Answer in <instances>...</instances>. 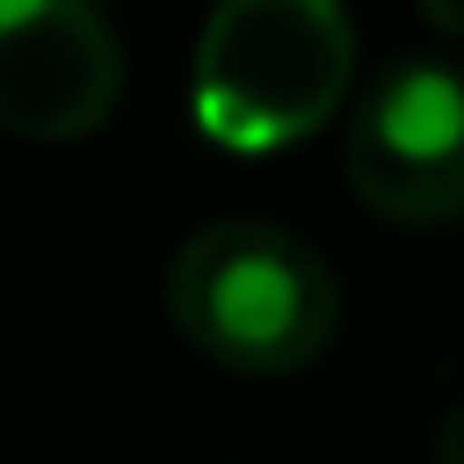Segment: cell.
<instances>
[{"instance_id":"obj_6","label":"cell","mask_w":464,"mask_h":464,"mask_svg":"<svg viewBox=\"0 0 464 464\" xmlns=\"http://www.w3.org/2000/svg\"><path fill=\"white\" fill-rule=\"evenodd\" d=\"M413 7H420L442 36H464V0H413Z\"/></svg>"},{"instance_id":"obj_3","label":"cell","mask_w":464,"mask_h":464,"mask_svg":"<svg viewBox=\"0 0 464 464\" xmlns=\"http://www.w3.org/2000/svg\"><path fill=\"white\" fill-rule=\"evenodd\" d=\"M348 188L384 225L464 218V72L435 58L392 65L348 116Z\"/></svg>"},{"instance_id":"obj_1","label":"cell","mask_w":464,"mask_h":464,"mask_svg":"<svg viewBox=\"0 0 464 464\" xmlns=\"http://www.w3.org/2000/svg\"><path fill=\"white\" fill-rule=\"evenodd\" d=\"M174 334L239 377H297L341 326V283L312 239L268 218H218L167 261Z\"/></svg>"},{"instance_id":"obj_2","label":"cell","mask_w":464,"mask_h":464,"mask_svg":"<svg viewBox=\"0 0 464 464\" xmlns=\"http://www.w3.org/2000/svg\"><path fill=\"white\" fill-rule=\"evenodd\" d=\"M355 80V22L341 0H218L196 36L188 109L225 152H283L312 138Z\"/></svg>"},{"instance_id":"obj_4","label":"cell","mask_w":464,"mask_h":464,"mask_svg":"<svg viewBox=\"0 0 464 464\" xmlns=\"http://www.w3.org/2000/svg\"><path fill=\"white\" fill-rule=\"evenodd\" d=\"M123 51L94 0H0V130L65 145L109 123Z\"/></svg>"},{"instance_id":"obj_5","label":"cell","mask_w":464,"mask_h":464,"mask_svg":"<svg viewBox=\"0 0 464 464\" xmlns=\"http://www.w3.org/2000/svg\"><path fill=\"white\" fill-rule=\"evenodd\" d=\"M435 464H464V399L442 413V428H435Z\"/></svg>"}]
</instances>
